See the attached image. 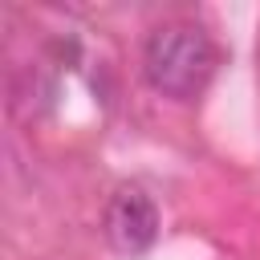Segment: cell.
Returning <instances> with one entry per match:
<instances>
[{
  "instance_id": "obj_2",
  "label": "cell",
  "mask_w": 260,
  "mask_h": 260,
  "mask_svg": "<svg viewBox=\"0 0 260 260\" xmlns=\"http://www.w3.org/2000/svg\"><path fill=\"white\" fill-rule=\"evenodd\" d=\"M102 232L110 240V248L118 256H142L154 248L158 240V207L154 199L134 187V183H122L110 199H106V211H102Z\"/></svg>"
},
{
  "instance_id": "obj_1",
  "label": "cell",
  "mask_w": 260,
  "mask_h": 260,
  "mask_svg": "<svg viewBox=\"0 0 260 260\" xmlns=\"http://www.w3.org/2000/svg\"><path fill=\"white\" fill-rule=\"evenodd\" d=\"M215 61H219V53H215L211 37L187 20L158 24L142 45V73H146L150 89L171 102L199 98L215 73Z\"/></svg>"
}]
</instances>
